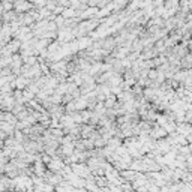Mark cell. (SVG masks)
Masks as SVG:
<instances>
[{
	"label": "cell",
	"mask_w": 192,
	"mask_h": 192,
	"mask_svg": "<svg viewBox=\"0 0 192 192\" xmlns=\"http://www.w3.org/2000/svg\"><path fill=\"white\" fill-rule=\"evenodd\" d=\"M29 2H30V3H36V0H29Z\"/></svg>",
	"instance_id": "obj_12"
},
{
	"label": "cell",
	"mask_w": 192,
	"mask_h": 192,
	"mask_svg": "<svg viewBox=\"0 0 192 192\" xmlns=\"http://www.w3.org/2000/svg\"><path fill=\"white\" fill-rule=\"evenodd\" d=\"M32 8H33V5L29 2V0H18V2H15L14 3V9H15V12H20V14H27V12H30L32 11Z\"/></svg>",
	"instance_id": "obj_1"
},
{
	"label": "cell",
	"mask_w": 192,
	"mask_h": 192,
	"mask_svg": "<svg viewBox=\"0 0 192 192\" xmlns=\"http://www.w3.org/2000/svg\"><path fill=\"white\" fill-rule=\"evenodd\" d=\"M147 192H159V188H155V186H152V188H149V189H147Z\"/></svg>",
	"instance_id": "obj_10"
},
{
	"label": "cell",
	"mask_w": 192,
	"mask_h": 192,
	"mask_svg": "<svg viewBox=\"0 0 192 192\" xmlns=\"http://www.w3.org/2000/svg\"><path fill=\"white\" fill-rule=\"evenodd\" d=\"M80 2H81V3H87V5H89V0H80Z\"/></svg>",
	"instance_id": "obj_11"
},
{
	"label": "cell",
	"mask_w": 192,
	"mask_h": 192,
	"mask_svg": "<svg viewBox=\"0 0 192 192\" xmlns=\"http://www.w3.org/2000/svg\"><path fill=\"white\" fill-rule=\"evenodd\" d=\"M62 167H63V164L57 159V161H54V162H51L50 165H48V168H51V170H54V171H57V170H62Z\"/></svg>",
	"instance_id": "obj_5"
},
{
	"label": "cell",
	"mask_w": 192,
	"mask_h": 192,
	"mask_svg": "<svg viewBox=\"0 0 192 192\" xmlns=\"http://www.w3.org/2000/svg\"><path fill=\"white\" fill-rule=\"evenodd\" d=\"M102 0H89V6H93V8H98L101 5Z\"/></svg>",
	"instance_id": "obj_9"
},
{
	"label": "cell",
	"mask_w": 192,
	"mask_h": 192,
	"mask_svg": "<svg viewBox=\"0 0 192 192\" xmlns=\"http://www.w3.org/2000/svg\"><path fill=\"white\" fill-rule=\"evenodd\" d=\"M14 8V3L9 0H3V12H11Z\"/></svg>",
	"instance_id": "obj_6"
},
{
	"label": "cell",
	"mask_w": 192,
	"mask_h": 192,
	"mask_svg": "<svg viewBox=\"0 0 192 192\" xmlns=\"http://www.w3.org/2000/svg\"><path fill=\"white\" fill-rule=\"evenodd\" d=\"M165 134H167V131L164 128H156V129H153V132H152V137L161 138V137H165Z\"/></svg>",
	"instance_id": "obj_4"
},
{
	"label": "cell",
	"mask_w": 192,
	"mask_h": 192,
	"mask_svg": "<svg viewBox=\"0 0 192 192\" xmlns=\"http://www.w3.org/2000/svg\"><path fill=\"white\" fill-rule=\"evenodd\" d=\"M72 168H74V173L78 174V176H87V174H89L87 167H83V165H74Z\"/></svg>",
	"instance_id": "obj_2"
},
{
	"label": "cell",
	"mask_w": 192,
	"mask_h": 192,
	"mask_svg": "<svg viewBox=\"0 0 192 192\" xmlns=\"http://www.w3.org/2000/svg\"><path fill=\"white\" fill-rule=\"evenodd\" d=\"M92 45V39H89V38H81L78 39V47L81 48V50H84V48H87V47H90Z\"/></svg>",
	"instance_id": "obj_3"
},
{
	"label": "cell",
	"mask_w": 192,
	"mask_h": 192,
	"mask_svg": "<svg viewBox=\"0 0 192 192\" xmlns=\"http://www.w3.org/2000/svg\"><path fill=\"white\" fill-rule=\"evenodd\" d=\"M114 102H116L114 96H108V98L105 99V107H107V108H113V107H114Z\"/></svg>",
	"instance_id": "obj_8"
},
{
	"label": "cell",
	"mask_w": 192,
	"mask_h": 192,
	"mask_svg": "<svg viewBox=\"0 0 192 192\" xmlns=\"http://www.w3.org/2000/svg\"><path fill=\"white\" fill-rule=\"evenodd\" d=\"M113 3H114V8H116V11H119L120 8H125V6L128 5V0H114Z\"/></svg>",
	"instance_id": "obj_7"
}]
</instances>
